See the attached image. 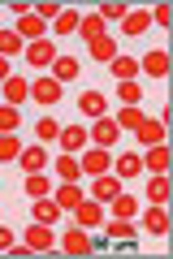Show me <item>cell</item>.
I'll return each mask as SVG.
<instances>
[{
    "label": "cell",
    "mask_w": 173,
    "mask_h": 259,
    "mask_svg": "<svg viewBox=\"0 0 173 259\" xmlns=\"http://www.w3.org/2000/svg\"><path fill=\"white\" fill-rule=\"evenodd\" d=\"M104 69H109L113 82H130V78H139V56H121V52H117Z\"/></svg>",
    "instance_id": "obj_15"
},
{
    "label": "cell",
    "mask_w": 173,
    "mask_h": 259,
    "mask_svg": "<svg viewBox=\"0 0 173 259\" xmlns=\"http://www.w3.org/2000/svg\"><path fill=\"white\" fill-rule=\"evenodd\" d=\"M152 30V18H147V9H126V18H121V35L126 39H139Z\"/></svg>",
    "instance_id": "obj_19"
},
{
    "label": "cell",
    "mask_w": 173,
    "mask_h": 259,
    "mask_svg": "<svg viewBox=\"0 0 173 259\" xmlns=\"http://www.w3.org/2000/svg\"><path fill=\"white\" fill-rule=\"evenodd\" d=\"M61 9H65V5H56V0H44V5H35V9H30V13H35L39 22H48V26H52V22L61 18Z\"/></svg>",
    "instance_id": "obj_38"
},
{
    "label": "cell",
    "mask_w": 173,
    "mask_h": 259,
    "mask_svg": "<svg viewBox=\"0 0 173 259\" xmlns=\"http://www.w3.org/2000/svg\"><path fill=\"white\" fill-rule=\"evenodd\" d=\"M117 95L121 104H126V108H139V104H143V82H139V78H130V82H117Z\"/></svg>",
    "instance_id": "obj_32"
},
{
    "label": "cell",
    "mask_w": 173,
    "mask_h": 259,
    "mask_svg": "<svg viewBox=\"0 0 173 259\" xmlns=\"http://www.w3.org/2000/svg\"><path fill=\"white\" fill-rule=\"evenodd\" d=\"M143 117H147L143 108H126V104H121V108L113 112V121H117V125H121V134H126V130H130V134H134V130L143 125Z\"/></svg>",
    "instance_id": "obj_34"
},
{
    "label": "cell",
    "mask_w": 173,
    "mask_h": 259,
    "mask_svg": "<svg viewBox=\"0 0 173 259\" xmlns=\"http://www.w3.org/2000/svg\"><path fill=\"white\" fill-rule=\"evenodd\" d=\"M13 78V61H5V56H0V82H9Z\"/></svg>",
    "instance_id": "obj_43"
},
{
    "label": "cell",
    "mask_w": 173,
    "mask_h": 259,
    "mask_svg": "<svg viewBox=\"0 0 173 259\" xmlns=\"http://www.w3.org/2000/svg\"><path fill=\"white\" fill-rule=\"evenodd\" d=\"M100 18H104V22H121V18H126V5L113 0V5H104V9H100Z\"/></svg>",
    "instance_id": "obj_39"
},
{
    "label": "cell",
    "mask_w": 173,
    "mask_h": 259,
    "mask_svg": "<svg viewBox=\"0 0 173 259\" xmlns=\"http://www.w3.org/2000/svg\"><path fill=\"white\" fill-rule=\"evenodd\" d=\"M22 156V139L18 134H0V164H18Z\"/></svg>",
    "instance_id": "obj_35"
},
{
    "label": "cell",
    "mask_w": 173,
    "mask_h": 259,
    "mask_svg": "<svg viewBox=\"0 0 173 259\" xmlns=\"http://www.w3.org/2000/svg\"><path fill=\"white\" fill-rule=\"evenodd\" d=\"M9 13H13V18H26V13H30V5H26V0H13V5H9Z\"/></svg>",
    "instance_id": "obj_42"
},
{
    "label": "cell",
    "mask_w": 173,
    "mask_h": 259,
    "mask_svg": "<svg viewBox=\"0 0 173 259\" xmlns=\"http://www.w3.org/2000/svg\"><path fill=\"white\" fill-rule=\"evenodd\" d=\"M22 242H26L35 255H44V250H52V246H56V229H52V225L30 221V225H26V233H22Z\"/></svg>",
    "instance_id": "obj_8"
},
{
    "label": "cell",
    "mask_w": 173,
    "mask_h": 259,
    "mask_svg": "<svg viewBox=\"0 0 173 259\" xmlns=\"http://www.w3.org/2000/svg\"><path fill=\"white\" fill-rule=\"evenodd\" d=\"M22 52H26L22 35L13 26H0V56H5V61H22Z\"/></svg>",
    "instance_id": "obj_24"
},
{
    "label": "cell",
    "mask_w": 173,
    "mask_h": 259,
    "mask_svg": "<svg viewBox=\"0 0 173 259\" xmlns=\"http://www.w3.org/2000/svg\"><path fill=\"white\" fill-rule=\"evenodd\" d=\"M74 35H78L82 44H91V39L109 35V30H104V18H100V13H82V22H78V30H74Z\"/></svg>",
    "instance_id": "obj_30"
},
{
    "label": "cell",
    "mask_w": 173,
    "mask_h": 259,
    "mask_svg": "<svg viewBox=\"0 0 173 259\" xmlns=\"http://www.w3.org/2000/svg\"><path fill=\"white\" fill-rule=\"evenodd\" d=\"M61 91H65V87L56 82L52 74H35V78H30V100H35L39 108H52V104L61 100Z\"/></svg>",
    "instance_id": "obj_6"
},
{
    "label": "cell",
    "mask_w": 173,
    "mask_h": 259,
    "mask_svg": "<svg viewBox=\"0 0 173 259\" xmlns=\"http://www.w3.org/2000/svg\"><path fill=\"white\" fill-rule=\"evenodd\" d=\"M56 56H61V52H56V39L48 35V39H39V44H26V52H22V61H26L30 69L39 74V69H52V61H56Z\"/></svg>",
    "instance_id": "obj_4"
},
{
    "label": "cell",
    "mask_w": 173,
    "mask_h": 259,
    "mask_svg": "<svg viewBox=\"0 0 173 259\" xmlns=\"http://www.w3.org/2000/svg\"><path fill=\"white\" fill-rule=\"evenodd\" d=\"M87 56H91V61H100V65H109L113 56H117V39H113V35L91 39V44H87Z\"/></svg>",
    "instance_id": "obj_28"
},
{
    "label": "cell",
    "mask_w": 173,
    "mask_h": 259,
    "mask_svg": "<svg viewBox=\"0 0 173 259\" xmlns=\"http://www.w3.org/2000/svg\"><path fill=\"white\" fill-rule=\"evenodd\" d=\"M139 147H156V143H164V117H143V125L134 130Z\"/></svg>",
    "instance_id": "obj_17"
},
{
    "label": "cell",
    "mask_w": 173,
    "mask_h": 259,
    "mask_svg": "<svg viewBox=\"0 0 173 259\" xmlns=\"http://www.w3.org/2000/svg\"><path fill=\"white\" fill-rule=\"evenodd\" d=\"M56 147L70 151V156H78L82 147H91V143H87V125H61V134H56Z\"/></svg>",
    "instance_id": "obj_12"
},
{
    "label": "cell",
    "mask_w": 173,
    "mask_h": 259,
    "mask_svg": "<svg viewBox=\"0 0 173 259\" xmlns=\"http://www.w3.org/2000/svg\"><path fill=\"white\" fill-rule=\"evenodd\" d=\"M22 35V44H39V39H48V22H39L35 13H26V18H18V26H13Z\"/></svg>",
    "instance_id": "obj_23"
},
{
    "label": "cell",
    "mask_w": 173,
    "mask_h": 259,
    "mask_svg": "<svg viewBox=\"0 0 173 259\" xmlns=\"http://www.w3.org/2000/svg\"><path fill=\"white\" fill-rule=\"evenodd\" d=\"M147 18H152V26H169V18H173V13H169V5H156V9L147 13Z\"/></svg>",
    "instance_id": "obj_40"
},
{
    "label": "cell",
    "mask_w": 173,
    "mask_h": 259,
    "mask_svg": "<svg viewBox=\"0 0 173 259\" xmlns=\"http://www.w3.org/2000/svg\"><path fill=\"white\" fill-rule=\"evenodd\" d=\"M22 130V112L13 104H0V134H18Z\"/></svg>",
    "instance_id": "obj_36"
},
{
    "label": "cell",
    "mask_w": 173,
    "mask_h": 259,
    "mask_svg": "<svg viewBox=\"0 0 173 259\" xmlns=\"http://www.w3.org/2000/svg\"><path fill=\"white\" fill-rule=\"evenodd\" d=\"M48 168L56 173V182H82V164H78V156H70V151H61Z\"/></svg>",
    "instance_id": "obj_18"
},
{
    "label": "cell",
    "mask_w": 173,
    "mask_h": 259,
    "mask_svg": "<svg viewBox=\"0 0 173 259\" xmlns=\"http://www.w3.org/2000/svg\"><path fill=\"white\" fill-rule=\"evenodd\" d=\"M56 246H61L65 255H91L100 242L91 238V229H82V225H70L65 233H56Z\"/></svg>",
    "instance_id": "obj_1"
},
{
    "label": "cell",
    "mask_w": 173,
    "mask_h": 259,
    "mask_svg": "<svg viewBox=\"0 0 173 259\" xmlns=\"http://www.w3.org/2000/svg\"><path fill=\"white\" fill-rule=\"evenodd\" d=\"M78 22H82V13H78V9H61V18L48 26V35H52V39H70L74 30H78Z\"/></svg>",
    "instance_id": "obj_26"
},
{
    "label": "cell",
    "mask_w": 173,
    "mask_h": 259,
    "mask_svg": "<svg viewBox=\"0 0 173 259\" xmlns=\"http://www.w3.org/2000/svg\"><path fill=\"white\" fill-rule=\"evenodd\" d=\"M139 229L152 233V238H164L169 233V212H164V203H152V207H139Z\"/></svg>",
    "instance_id": "obj_7"
},
{
    "label": "cell",
    "mask_w": 173,
    "mask_h": 259,
    "mask_svg": "<svg viewBox=\"0 0 173 259\" xmlns=\"http://www.w3.org/2000/svg\"><path fill=\"white\" fill-rule=\"evenodd\" d=\"M113 173H117L121 182H134V177L143 173V160H139V151H121V156H113Z\"/></svg>",
    "instance_id": "obj_21"
},
{
    "label": "cell",
    "mask_w": 173,
    "mask_h": 259,
    "mask_svg": "<svg viewBox=\"0 0 173 259\" xmlns=\"http://www.w3.org/2000/svg\"><path fill=\"white\" fill-rule=\"evenodd\" d=\"M13 246V229H9V225H5V221H0V255H5V250H9Z\"/></svg>",
    "instance_id": "obj_41"
},
{
    "label": "cell",
    "mask_w": 173,
    "mask_h": 259,
    "mask_svg": "<svg viewBox=\"0 0 173 259\" xmlns=\"http://www.w3.org/2000/svg\"><path fill=\"white\" fill-rule=\"evenodd\" d=\"M56 134H61V125H56L52 117H39L35 121V143H44V147H48V143H56Z\"/></svg>",
    "instance_id": "obj_37"
},
{
    "label": "cell",
    "mask_w": 173,
    "mask_h": 259,
    "mask_svg": "<svg viewBox=\"0 0 173 259\" xmlns=\"http://www.w3.org/2000/svg\"><path fill=\"white\" fill-rule=\"evenodd\" d=\"M117 139H121V125L113 121V112H104V117H95L91 125H87V143L91 147H117Z\"/></svg>",
    "instance_id": "obj_2"
},
{
    "label": "cell",
    "mask_w": 173,
    "mask_h": 259,
    "mask_svg": "<svg viewBox=\"0 0 173 259\" xmlns=\"http://www.w3.org/2000/svg\"><path fill=\"white\" fill-rule=\"evenodd\" d=\"M74 225H82V229H100V225H104V203L82 199V203L74 207Z\"/></svg>",
    "instance_id": "obj_13"
},
{
    "label": "cell",
    "mask_w": 173,
    "mask_h": 259,
    "mask_svg": "<svg viewBox=\"0 0 173 259\" xmlns=\"http://www.w3.org/2000/svg\"><path fill=\"white\" fill-rule=\"evenodd\" d=\"M126 190V182H121L117 173H100V177H87V199H95V203H109L113 194Z\"/></svg>",
    "instance_id": "obj_5"
},
{
    "label": "cell",
    "mask_w": 173,
    "mask_h": 259,
    "mask_svg": "<svg viewBox=\"0 0 173 259\" xmlns=\"http://www.w3.org/2000/svg\"><path fill=\"white\" fill-rule=\"evenodd\" d=\"M139 74H147V78H169V52H164V48L143 52V56H139Z\"/></svg>",
    "instance_id": "obj_10"
},
{
    "label": "cell",
    "mask_w": 173,
    "mask_h": 259,
    "mask_svg": "<svg viewBox=\"0 0 173 259\" xmlns=\"http://www.w3.org/2000/svg\"><path fill=\"white\" fill-rule=\"evenodd\" d=\"M52 199H56L61 212H74V207L87 199V190H82V182H56V186H52Z\"/></svg>",
    "instance_id": "obj_9"
},
{
    "label": "cell",
    "mask_w": 173,
    "mask_h": 259,
    "mask_svg": "<svg viewBox=\"0 0 173 259\" xmlns=\"http://www.w3.org/2000/svg\"><path fill=\"white\" fill-rule=\"evenodd\" d=\"M143 173H169V147L156 143V147H143Z\"/></svg>",
    "instance_id": "obj_22"
},
{
    "label": "cell",
    "mask_w": 173,
    "mask_h": 259,
    "mask_svg": "<svg viewBox=\"0 0 173 259\" xmlns=\"http://www.w3.org/2000/svg\"><path fill=\"white\" fill-rule=\"evenodd\" d=\"M52 177L48 173H26V182H22V190H26V199H48L52 194Z\"/></svg>",
    "instance_id": "obj_29"
},
{
    "label": "cell",
    "mask_w": 173,
    "mask_h": 259,
    "mask_svg": "<svg viewBox=\"0 0 173 259\" xmlns=\"http://www.w3.org/2000/svg\"><path fill=\"white\" fill-rule=\"evenodd\" d=\"M30 221L52 225V229H56V221H61V207H56V199H52V194H48V199H30Z\"/></svg>",
    "instance_id": "obj_20"
},
{
    "label": "cell",
    "mask_w": 173,
    "mask_h": 259,
    "mask_svg": "<svg viewBox=\"0 0 173 259\" xmlns=\"http://www.w3.org/2000/svg\"><path fill=\"white\" fill-rule=\"evenodd\" d=\"M78 112L82 117H104V112H109V95H100V91H82L78 95Z\"/></svg>",
    "instance_id": "obj_25"
},
{
    "label": "cell",
    "mask_w": 173,
    "mask_h": 259,
    "mask_svg": "<svg viewBox=\"0 0 173 259\" xmlns=\"http://www.w3.org/2000/svg\"><path fill=\"white\" fill-rule=\"evenodd\" d=\"M48 147L44 143H35V147H22V156H18V168L22 173H48Z\"/></svg>",
    "instance_id": "obj_11"
},
{
    "label": "cell",
    "mask_w": 173,
    "mask_h": 259,
    "mask_svg": "<svg viewBox=\"0 0 173 259\" xmlns=\"http://www.w3.org/2000/svg\"><path fill=\"white\" fill-rule=\"evenodd\" d=\"M100 229L109 233L113 242H130V238H134V233H139V229H134V221H117V216H109V221H104Z\"/></svg>",
    "instance_id": "obj_33"
},
{
    "label": "cell",
    "mask_w": 173,
    "mask_h": 259,
    "mask_svg": "<svg viewBox=\"0 0 173 259\" xmlns=\"http://www.w3.org/2000/svg\"><path fill=\"white\" fill-rule=\"evenodd\" d=\"M104 207H109V216H117V221H134V216H139V194L121 190V194H113Z\"/></svg>",
    "instance_id": "obj_14"
},
{
    "label": "cell",
    "mask_w": 173,
    "mask_h": 259,
    "mask_svg": "<svg viewBox=\"0 0 173 259\" xmlns=\"http://www.w3.org/2000/svg\"><path fill=\"white\" fill-rule=\"evenodd\" d=\"M0 91H5V104H13V108H22V104L30 100V78L13 74L9 82H0Z\"/></svg>",
    "instance_id": "obj_16"
},
{
    "label": "cell",
    "mask_w": 173,
    "mask_h": 259,
    "mask_svg": "<svg viewBox=\"0 0 173 259\" xmlns=\"http://www.w3.org/2000/svg\"><path fill=\"white\" fill-rule=\"evenodd\" d=\"M78 164H82V177L113 173V151H109V147H82V151H78Z\"/></svg>",
    "instance_id": "obj_3"
},
{
    "label": "cell",
    "mask_w": 173,
    "mask_h": 259,
    "mask_svg": "<svg viewBox=\"0 0 173 259\" xmlns=\"http://www.w3.org/2000/svg\"><path fill=\"white\" fill-rule=\"evenodd\" d=\"M143 199H147V203H164V199H169V173H152V177H147Z\"/></svg>",
    "instance_id": "obj_31"
},
{
    "label": "cell",
    "mask_w": 173,
    "mask_h": 259,
    "mask_svg": "<svg viewBox=\"0 0 173 259\" xmlns=\"http://www.w3.org/2000/svg\"><path fill=\"white\" fill-rule=\"evenodd\" d=\"M78 74H82V65L74 61V56H56V61H52V78H56V82H61V87L78 82Z\"/></svg>",
    "instance_id": "obj_27"
}]
</instances>
